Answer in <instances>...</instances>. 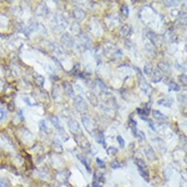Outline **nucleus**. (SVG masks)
I'll list each match as a JSON object with an SVG mask.
<instances>
[{
    "mask_svg": "<svg viewBox=\"0 0 187 187\" xmlns=\"http://www.w3.org/2000/svg\"><path fill=\"white\" fill-rule=\"evenodd\" d=\"M117 142H118L119 145H120V147H121V148L124 147L125 141H124V140H123V137H122L121 136H117Z\"/></svg>",
    "mask_w": 187,
    "mask_h": 187,
    "instance_id": "nucleus-31",
    "label": "nucleus"
},
{
    "mask_svg": "<svg viewBox=\"0 0 187 187\" xmlns=\"http://www.w3.org/2000/svg\"><path fill=\"white\" fill-rule=\"evenodd\" d=\"M135 70L136 71H137L139 87H140V90H141L143 92H144L146 95L150 96L152 94V92H153V88H152L151 85H150V84L147 83L145 78L144 77V76L143 75V73H142L141 70H140V68H136Z\"/></svg>",
    "mask_w": 187,
    "mask_h": 187,
    "instance_id": "nucleus-1",
    "label": "nucleus"
},
{
    "mask_svg": "<svg viewBox=\"0 0 187 187\" xmlns=\"http://www.w3.org/2000/svg\"><path fill=\"white\" fill-rule=\"evenodd\" d=\"M86 96L88 99L89 100L90 103L94 107H97L98 104V100L97 98L96 95L92 92H86Z\"/></svg>",
    "mask_w": 187,
    "mask_h": 187,
    "instance_id": "nucleus-12",
    "label": "nucleus"
},
{
    "mask_svg": "<svg viewBox=\"0 0 187 187\" xmlns=\"http://www.w3.org/2000/svg\"><path fill=\"white\" fill-rule=\"evenodd\" d=\"M95 139H96V141L98 142L99 144L103 145L104 147H106V143H105V140H104V137L102 133L99 132L98 134H96L95 136Z\"/></svg>",
    "mask_w": 187,
    "mask_h": 187,
    "instance_id": "nucleus-21",
    "label": "nucleus"
},
{
    "mask_svg": "<svg viewBox=\"0 0 187 187\" xmlns=\"http://www.w3.org/2000/svg\"><path fill=\"white\" fill-rule=\"evenodd\" d=\"M171 14H172V16L175 17V16H179L181 13L178 11V10H172V11H171Z\"/></svg>",
    "mask_w": 187,
    "mask_h": 187,
    "instance_id": "nucleus-36",
    "label": "nucleus"
},
{
    "mask_svg": "<svg viewBox=\"0 0 187 187\" xmlns=\"http://www.w3.org/2000/svg\"><path fill=\"white\" fill-rule=\"evenodd\" d=\"M79 36L82 46H85L87 49H89L90 46V41L89 37H88L85 33H80V34L79 35Z\"/></svg>",
    "mask_w": 187,
    "mask_h": 187,
    "instance_id": "nucleus-13",
    "label": "nucleus"
},
{
    "mask_svg": "<svg viewBox=\"0 0 187 187\" xmlns=\"http://www.w3.org/2000/svg\"><path fill=\"white\" fill-rule=\"evenodd\" d=\"M62 87H63V89L66 92V94L69 98H73L74 96V90H73L71 84L68 82H64L62 83Z\"/></svg>",
    "mask_w": 187,
    "mask_h": 187,
    "instance_id": "nucleus-9",
    "label": "nucleus"
},
{
    "mask_svg": "<svg viewBox=\"0 0 187 187\" xmlns=\"http://www.w3.org/2000/svg\"><path fill=\"white\" fill-rule=\"evenodd\" d=\"M77 158L79 159V160L81 161V162L82 163V164L85 165V167H86V169H88V170L89 171V172H90V168L89 164H88V162L86 161V159H85V158H83V157H82V156H80L79 155H78Z\"/></svg>",
    "mask_w": 187,
    "mask_h": 187,
    "instance_id": "nucleus-28",
    "label": "nucleus"
},
{
    "mask_svg": "<svg viewBox=\"0 0 187 187\" xmlns=\"http://www.w3.org/2000/svg\"><path fill=\"white\" fill-rule=\"evenodd\" d=\"M0 187H8V183L4 178H0Z\"/></svg>",
    "mask_w": 187,
    "mask_h": 187,
    "instance_id": "nucleus-34",
    "label": "nucleus"
},
{
    "mask_svg": "<svg viewBox=\"0 0 187 187\" xmlns=\"http://www.w3.org/2000/svg\"><path fill=\"white\" fill-rule=\"evenodd\" d=\"M148 121H149V122H148V125H149V126H150V128H151V129L153 130V131H156V128H155L154 126H153V122H152L150 120H148Z\"/></svg>",
    "mask_w": 187,
    "mask_h": 187,
    "instance_id": "nucleus-38",
    "label": "nucleus"
},
{
    "mask_svg": "<svg viewBox=\"0 0 187 187\" xmlns=\"http://www.w3.org/2000/svg\"><path fill=\"white\" fill-rule=\"evenodd\" d=\"M73 106L79 112H84L88 109V104L80 95H77L73 98Z\"/></svg>",
    "mask_w": 187,
    "mask_h": 187,
    "instance_id": "nucleus-3",
    "label": "nucleus"
},
{
    "mask_svg": "<svg viewBox=\"0 0 187 187\" xmlns=\"http://www.w3.org/2000/svg\"><path fill=\"white\" fill-rule=\"evenodd\" d=\"M137 121H135L134 120H133L132 118L130 119L129 121V126L130 128L131 129V132H132L133 135L134 137H137Z\"/></svg>",
    "mask_w": 187,
    "mask_h": 187,
    "instance_id": "nucleus-17",
    "label": "nucleus"
},
{
    "mask_svg": "<svg viewBox=\"0 0 187 187\" xmlns=\"http://www.w3.org/2000/svg\"><path fill=\"white\" fill-rule=\"evenodd\" d=\"M96 162H97V164L98 165V167H99L100 168H101V169H104V168H105L106 167V164L105 163H104V161L101 160L100 159H96Z\"/></svg>",
    "mask_w": 187,
    "mask_h": 187,
    "instance_id": "nucleus-33",
    "label": "nucleus"
},
{
    "mask_svg": "<svg viewBox=\"0 0 187 187\" xmlns=\"http://www.w3.org/2000/svg\"><path fill=\"white\" fill-rule=\"evenodd\" d=\"M66 21L65 18H62V16H55L54 18H53V28L54 29V30H57L58 32H60L63 31L64 29L66 28V26H67V23H66Z\"/></svg>",
    "mask_w": 187,
    "mask_h": 187,
    "instance_id": "nucleus-4",
    "label": "nucleus"
},
{
    "mask_svg": "<svg viewBox=\"0 0 187 187\" xmlns=\"http://www.w3.org/2000/svg\"><path fill=\"white\" fill-rule=\"evenodd\" d=\"M153 77L151 79V82L153 83H158V82H161L162 79H163V75L161 73L160 71L158 68L155 69L153 71Z\"/></svg>",
    "mask_w": 187,
    "mask_h": 187,
    "instance_id": "nucleus-11",
    "label": "nucleus"
},
{
    "mask_svg": "<svg viewBox=\"0 0 187 187\" xmlns=\"http://www.w3.org/2000/svg\"><path fill=\"white\" fill-rule=\"evenodd\" d=\"M111 167L113 168V169H118V168L121 167V165L118 162L117 160H114L113 162H111Z\"/></svg>",
    "mask_w": 187,
    "mask_h": 187,
    "instance_id": "nucleus-32",
    "label": "nucleus"
},
{
    "mask_svg": "<svg viewBox=\"0 0 187 187\" xmlns=\"http://www.w3.org/2000/svg\"><path fill=\"white\" fill-rule=\"evenodd\" d=\"M130 32V28L127 25H124L122 27L121 30H120V35H123V37H126V36L128 35Z\"/></svg>",
    "mask_w": 187,
    "mask_h": 187,
    "instance_id": "nucleus-24",
    "label": "nucleus"
},
{
    "mask_svg": "<svg viewBox=\"0 0 187 187\" xmlns=\"http://www.w3.org/2000/svg\"><path fill=\"white\" fill-rule=\"evenodd\" d=\"M157 104H159V105L164 106V107H170L171 105H172V102H171L169 100H167V99L159 100V101H157Z\"/></svg>",
    "mask_w": 187,
    "mask_h": 187,
    "instance_id": "nucleus-23",
    "label": "nucleus"
},
{
    "mask_svg": "<svg viewBox=\"0 0 187 187\" xmlns=\"http://www.w3.org/2000/svg\"><path fill=\"white\" fill-rule=\"evenodd\" d=\"M97 84H98V87H99V88L101 90H103V91L108 90V88L107 87V85H106L105 84H104L101 80L98 79V80H97Z\"/></svg>",
    "mask_w": 187,
    "mask_h": 187,
    "instance_id": "nucleus-29",
    "label": "nucleus"
},
{
    "mask_svg": "<svg viewBox=\"0 0 187 187\" xmlns=\"http://www.w3.org/2000/svg\"><path fill=\"white\" fill-rule=\"evenodd\" d=\"M76 89L77 90V91H79V92H81V93H84L83 88H82L79 85H76Z\"/></svg>",
    "mask_w": 187,
    "mask_h": 187,
    "instance_id": "nucleus-39",
    "label": "nucleus"
},
{
    "mask_svg": "<svg viewBox=\"0 0 187 187\" xmlns=\"http://www.w3.org/2000/svg\"><path fill=\"white\" fill-rule=\"evenodd\" d=\"M145 155L146 156H147V159H149L150 161H155L156 160V153H155L154 150H153V149L152 148V147H150V146H149V147H147V148L145 149Z\"/></svg>",
    "mask_w": 187,
    "mask_h": 187,
    "instance_id": "nucleus-15",
    "label": "nucleus"
},
{
    "mask_svg": "<svg viewBox=\"0 0 187 187\" xmlns=\"http://www.w3.org/2000/svg\"><path fill=\"white\" fill-rule=\"evenodd\" d=\"M68 126L69 127V129L71 130V131L73 133V134H81L82 133V129H81V127L79 126V123L76 121L75 119L71 118L68 120Z\"/></svg>",
    "mask_w": 187,
    "mask_h": 187,
    "instance_id": "nucleus-5",
    "label": "nucleus"
},
{
    "mask_svg": "<svg viewBox=\"0 0 187 187\" xmlns=\"http://www.w3.org/2000/svg\"><path fill=\"white\" fill-rule=\"evenodd\" d=\"M7 117V111L5 109L2 107H0V121L5 120Z\"/></svg>",
    "mask_w": 187,
    "mask_h": 187,
    "instance_id": "nucleus-27",
    "label": "nucleus"
},
{
    "mask_svg": "<svg viewBox=\"0 0 187 187\" xmlns=\"http://www.w3.org/2000/svg\"><path fill=\"white\" fill-rule=\"evenodd\" d=\"M34 77L35 79V82H37V84H38L40 86H43V83H44V78L39 74H35Z\"/></svg>",
    "mask_w": 187,
    "mask_h": 187,
    "instance_id": "nucleus-25",
    "label": "nucleus"
},
{
    "mask_svg": "<svg viewBox=\"0 0 187 187\" xmlns=\"http://www.w3.org/2000/svg\"><path fill=\"white\" fill-rule=\"evenodd\" d=\"M73 15L74 16V18L76 19H77L78 21H82L86 16V13H85V11L79 8H76L73 10Z\"/></svg>",
    "mask_w": 187,
    "mask_h": 187,
    "instance_id": "nucleus-10",
    "label": "nucleus"
},
{
    "mask_svg": "<svg viewBox=\"0 0 187 187\" xmlns=\"http://www.w3.org/2000/svg\"><path fill=\"white\" fill-rule=\"evenodd\" d=\"M71 31L73 33V34H77L79 35L80 33L81 30H80V26L78 24L77 22L73 23L71 26Z\"/></svg>",
    "mask_w": 187,
    "mask_h": 187,
    "instance_id": "nucleus-20",
    "label": "nucleus"
},
{
    "mask_svg": "<svg viewBox=\"0 0 187 187\" xmlns=\"http://www.w3.org/2000/svg\"><path fill=\"white\" fill-rule=\"evenodd\" d=\"M178 80H179V82H181V83H182L183 85H184L186 86V76L185 74H182L181 75V76H178Z\"/></svg>",
    "mask_w": 187,
    "mask_h": 187,
    "instance_id": "nucleus-30",
    "label": "nucleus"
},
{
    "mask_svg": "<svg viewBox=\"0 0 187 187\" xmlns=\"http://www.w3.org/2000/svg\"><path fill=\"white\" fill-rule=\"evenodd\" d=\"M158 67L159 68V71L161 70L162 71L164 72V73H169V70H170V69H169V65L165 62H159V63H158Z\"/></svg>",
    "mask_w": 187,
    "mask_h": 187,
    "instance_id": "nucleus-16",
    "label": "nucleus"
},
{
    "mask_svg": "<svg viewBox=\"0 0 187 187\" xmlns=\"http://www.w3.org/2000/svg\"><path fill=\"white\" fill-rule=\"evenodd\" d=\"M143 71H144L145 74L147 75V76H150L153 73V66H152L150 63H147L145 66H144V68H143Z\"/></svg>",
    "mask_w": 187,
    "mask_h": 187,
    "instance_id": "nucleus-18",
    "label": "nucleus"
},
{
    "mask_svg": "<svg viewBox=\"0 0 187 187\" xmlns=\"http://www.w3.org/2000/svg\"><path fill=\"white\" fill-rule=\"evenodd\" d=\"M153 117H154L156 120H159L161 122H165L167 120V117L164 115V114H162L161 111H159V110H153Z\"/></svg>",
    "mask_w": 187,
    "mask_h": 187,
    "instance_id": "nucleus-14",
    "label": "nucleus"
},
{
    "mask_svg": "<svg viewBox=\"0 0 187 187\" xmlns=\"http://www.w3.org/2000/svg\"><path fill=\"white\" fill-rule=\"evenodd\" d=\"M137 136L140 137V139L141 140H143V141H145V133L143 132V131H139V134H137Z\"/></svg>",
    "mask_w": 187,
    "mask_h": 187,
    "instance_id": "nucleus-35",
    "label": "nucleus"
},
{
    "mask_svg": "<svg viewBox=\"0 0 187 187\" xmlns=\"http://www.w3.org/2000/svg\"><path fill=\"white\" fill-rule=\"evenodd\" d=\"M61 41L66 46L69 48L73 47L74 45V40H73V37L68 33H66L62 35V38H61Z\"/></svg>",
    "mask_w": 187,
    "mask_h": 187,
    "instance_id": "nucleus-7",
    "label": "nucleus"
},
{
    "mask_svg": "<svg viewBox=\"0 0 187 187\" xmlns=\"http://www.w3.org/2000/svg\"><path fill=\"white\" fill-rule=\"evenodd\" d=\"M117 152H118V150L114 147H109L107 150V154L110 156H114V155L117 154Z\"/></svg>",
    "mask_w": 187,
    "mask_h": 187,
    "instance_id": "nucleus-26",
    "label": "nucleus"
},
{
    "mask_svg": "<svg viewBox=\"0 0 187 187\" xmlns=\"http://www.w3.org/2000/svg\"><path fill=\"white\" fill-rule=\"evenodd\" d=\"M82 123L84 124L85 128H86V130L90 133V134H91L92 131H95L93 121H92L89 117H88L87 115L83 116V117H82Z\"/></svg>",
    "mask_w": 187,
    "mask_h": 187,
    "instance_id": "nucleus-6",
    "label": "nucleus"
},
{
    "mask_svg": "<svg viewBox=\"0 0 187 187\" xmlns=\"http://www.w3.org/2000/svg\"><path fill=\"white\" fill-rule=\"evenodd\" d=\"M135 164L138 167V171L140 175L145 180V181L149 182L150 181V175H149V170L147 166L146 165L145 162L140 159H137L135 160Z\"/></svg>",
    "mask_w": 187,
    "mask_h": 187,
    "instance_id": "nucleus-2",
    "label": "nucleus"
},
{
    "mask_svg": "<svg viewBox=\"0 0 187 187\" xmlns=\"http://www.w3.org/2000/svg\"><path fill=\"white\" fill-rule=\"evenodd\" d=\"M164 3L165 5H167V4H169L168 5H167V6H168V7H170V6H173V5H175V2H174V1H165V2H164Z\"/></svg>",
    "mask_w": 187,
    "mask_h": 187,
    "instance_id": "nucleus-37",
    "label": "nucleus"
},
{
    "mask_svg": "<svg viewBox=\"0 0 187 187\" xmlns=\"http://www.w3.org/2000/svg\"><path fill=\"white\" fill-rule=\"evenodd\" d=\"M104 183V178L102 173L97 174L95 172L93 176V181H92V186L93 187H102L103 183Z\"/></svg>",
    "mask_w": 187,
    "mask_h": 187,
    "instance_id": "nucleus-8",
    "label": "nucleus"
},
{
    "mask_svg": "<svg viewBox=\"0 0 187 187\" xmlns=\"http://www.w3.org/2000/svg\"><path fill=\"white\" fill-rule=\"evenodd\" d=\"M120 12L123 14V16H125L126 18L128 16V14H129V10H128V7L127 6L126 4H123V5L120 8Z\"/></svg>",
    "mask_w": 187,
    "mask_h": 187,
    "instance_id": "nucleus-22",
    "label": "nucleus"
},
{
    "mask_svg": "<svg viewBox=\"0 0 187 187\" xmlns=\"http://www.w3.org/2000/svg\"><path fill=\"white\" fill-rule=\"evenodd\" d=\"M168 86H169V91H179L180 87L176 82L174 81L170 80L168 83Z\"/></svg>",
    "mask_w": 187,
    "mask_h": 187,
    "instance_id": "nucleus-19",
    "label": "nucleus"
}]
</instances>
